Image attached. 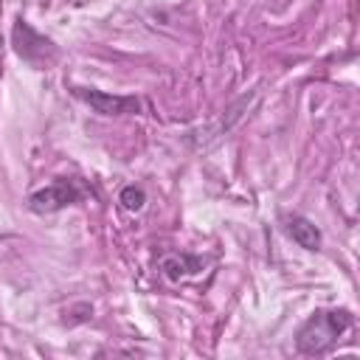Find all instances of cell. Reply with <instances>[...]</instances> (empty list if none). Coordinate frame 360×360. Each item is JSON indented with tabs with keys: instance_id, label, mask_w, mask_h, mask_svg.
Instances as JSON below:
<instances>
[{
	"instance_id": "2",
	"label": "cell",
	"mask_w": 360,
	"mask_h": 360,
	"mask_svg": "<svg viewBox=\"0 0 360 360\" xmlns=\"http://www.w3.org/2000/svg\"><path fill=\"white\" fill-rule=\"evenodd\" d=\"M79 197H82V191L76 188V183H70V180H56V183H51V186H45V188L34 191V194L28 197V208H31L34 214H51V211H59V208L76 202Z\"/></svg>"
},
{
	"instance_id": "1",
	"label": "cell",
	"mask_w": 360,
	"mask_h": 360,
	"mask_svg": "<svg viewBox=\"0 0 360 360\" xmlns=\"http://www.w3.org/2000/svg\"><path fill=\"white\" fill-rule=\"evenodd\" d=\"M349 326H352L349 309H321L298 329L295 346L301 354H323Z\"/></svg>"
},
{
	"instance_id": "5",
	"label": "cell",
	"mask_w": 360,
	"mask_h": 360,
	"mask_svg": "<svg viewBox=\"0 0 360 360\" xmlns=\"http://www.w3.org/2000/svg\"><path fill=\"white\" fill-rule=\"evenodd\" d=\"M14 34L25 37V42H22V39H14V45H17V53H20L22 59H28V62H37V53H34V51H39L42 62H45L48 56H53V48H51V42H48L45 37H39L37 31H31L25 22H17Z\"/></svg>"
},
{
	"instance_id": "6",
	"label": "cell",
	"mask_w": 360,
	"mask_h": 360,
	"mask_svg": "<svg viewBox=\"0 0 360 360\" xmlns=\"http://www.w3.org/2000/svg\"><path fill=\"white\" fill-rule=\"evenodd\" d=\"M160 270H163L166 278L180 281V278H186V276H191V273L200 270V259L197 256H188V253H169V256L160 259Z\"/></svg>"
},
{
	"instance_id": "4",
	"label": "cell",
	"mask_w": 360,
	"mask_h": 360,
	"mask_svg": "<svg viewBox=\"0 0 360 360\" xmlns=\"http://www.w3.org/2000/svg\"><path fill=\"white\" fill-rule=\"evenodd\" d=\"M284 231L290 233V239L304 248V250H318L321 248V231L315 228V222H309L307 217H284Z\"/></svg>"
},
{
	"instance_id": "7",
	"label": "cell",
	"mask_w": 360,
	"mask_h": 360,
	"mask_svg": "<svg viewBox=\"0 0 360 360\" xmlns=\"http://www.w3.org/2000/svg\"><path fill=\"white\" fill-rule=\"evenodd\" d=\"M121 205L127 208V211H141L143 208V202H146V194H143V188H138V186H127V188H121Z\"/></svg>"
},
{
	"instance_id": "3",
	"label": "cell",
	"mask_w": 360,
	"mask_h": 360,
	"mask_svg": "<svg viewBox=\"0 0 360 360\" xmlns=\"http://www.w3.org/2000/svg\"><path fill=\"white\" fill-rule=\"evenodd\" d=\"M76 96L93 112H101V115H129L141 110V101L135 96H112L104 90H76Z\"/></svg>"
}]
</instances>
